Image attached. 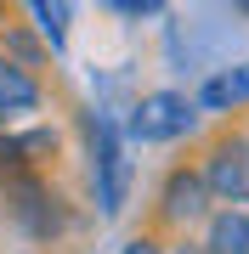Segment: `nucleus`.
Wrapping results in <instances>:
<instances>
[{
  "label": "nucleus",
  "mask_w": 249,
  "mask_h": 254,
  "mask_svg": "<svg viewBox=\"0 0 249 254\" xmlns=\"http://www.w3.org/2000/svg\"><path fill=\"white\" fill-rule=\"evenodd\" d=\"M198 175L221 209H249V125H221L198 147Z\"/></svg>",
  "instance_id": "1"
},
{
  "label": "nucleus",
  "mask_w": 249,
  "mask_h": 254,
  "mask_svg": "<svg viewBox=\"0 0 249 254\" xmlns=\"http://www.w3.org/2000/svg\"><path fill=\"white\" fill-rule=\"evenodd\" d=\"M210 215H215V198H210V187H204V175H198V158L165 170V181L153 192V220L148 226L187 237L193 226H210Z\"/></svg>",
  "instance_id": "2"
},
{
  "label": "nucleus",
  "mask_w": 249,
  "mask_h": 254,
  "mask_svg": "<svg viewBox=\"0 0 249 254\" xmlns=\"http://www.w3.org/2000/svg\"><path fill=\"white\" fill-rule=\"evenodd\" d=\"M85 141H91V181H96V203L102 215H119L125 209V192H130V158H125V141L113 130L108 113H85Z\"/></svg>",
  "instance_id": "3"
},
{
  "label": "nucleus",
  "mask_w": 249,
  "mask_h": 254,
  "mask_svg": "<svg viewBox=\"0 0 249 254\" xmlns=\"http://www.w3.org/2000/svg\"><path fill=\"white\" fill-rule=\"evenodd\" d=\"M198 125V96H181V91H148L130 108L125 119V136L142 141V147H170L181 136H193Z\"/></svg>",
  "instance_id": "4"
},
{
  "label": "nucleus",
  "mask_w": 249,
  "mask_h": 254,
  "mask_svg": "<svg viewBox=\"0 0 249 254\" xmlns=\"http://www.w3.org/2000/svg\"><path fill=\"white\" fill-rule=\"evenodd\" d=\"M40 102H46V85L34 79V68L0 57V136H11L23 119H34Z\"/></svg>",
  "instance_id": "5"
},
{
  "label": "nucleus",
  "mask_w": 249,
  "mask_h": 254,
  "mask_svg": "<svg viewBox=\"0 0 249 254\" xmlns=\"http://www.w3.org/2000/svg\"><path fill=\"white\" fill-rule=\"evenodd\" d=\"M198 108L204 113H244L249 108V63H227L198 85Z\"/></svg>",
  "instance_id": "6"
},
{
  "label": "nucleus",
  "mask_w": 249,
  "mask_h": 254,
  "mask_svg": "<svg viewBox=\"0 0 249 254\" xmlns=\"http://www.w3.org/2000/svg\"><path fill=\"white\" fill-rule=\"evenodd\" d=\"M204 249L210 254H249V209H215L204 226Z\"/></svg>",
  "instance_id": "7"
},
{
  "label": "nucleus",
  "mask_w": 249,
  "mask_h": 254,
  "mask_svg": "<svg viewBox=\"0 0 249 254\" xmlns=\"http://www.w3.org/2000/svg\"><path fill=\"white\" fill-rule=\"evenodd\" d=\"M28 17H34V28H40V46L46 51H63L68 46V17H74V6H63V0H34L28 6Z\"/></svg>",
  "instance_id": "8"
},
{
  "label": "nucleus",
  "mask_w": 249,
  "mask_h": 254,
  "mask_svg": "<svg viewBox=\"0 0 249 254\" xmlns=\"http://www.w3.org/2000/svg\"><path fill=\"white\" fill-rule=\"evenodd\" d=\"M119 254H170V243H165V232L142 226V232H130V237H125V249H119Z\"/></svg>",
  "instance_id": "9"
},
{
  "label": "nucleus",
  "mask_w": 249,
  "mask_h": 254,
  "mask_svg": "<svg viewBox=\"0 0 249 254\" xmlns=\"http://www.w3.org/2000/svg\"><path fill=\"white\" fill-rule=\"evenodd\" d=\"M170 254H210V249H204V237H175Z\"/></svg>",
  "instance_id": "10"
}]
</instances>
